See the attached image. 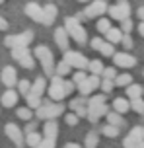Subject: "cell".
Instances as JSON below:
<instances>
[{"label": "cell", "mask_w": 144, "mask_h": 148, "mask_svg": "<svg viewBox=\"0 0 144 148\" xmlns=\"http://www.w3.org/2000/svg\"><path fill=\"white\" fill-rule=\"evenodd\" d=\"M33 55H35V59L41 62L45 76H53L57 64H55V57H53V53H51V49H49V47H45V45H39V47H35Z\"/></svg>", "instance_id": "cell-1"}, {"label": "cell", "mask_w": 144, "mask_h": 148, "mask_svg": "<svg viewBox=\"0 0 144 148\" xmlns=\"http://www.w3.org/2000/svg\"><path fill=\"white\" fill-rule=\"evenodd\" d=\"M64 27H66L70 37H72L78 45L88 43V33H86V29H84V25L80 23L78 18H66V20H64Z\"/></svg>", "instance_id": "cell-2"}, {"label": "cell", "mask_w": 144, "mask_h": 148, "mask_svg": "<svg viewBox=\"0 0 144 148\" xmlns=\"http://www.w3.org/2000/svg\"><path fill=\"white\" fill-rule=\"evenodd\" d=\"M64 113V105L62 103H49L43 101V105L35 109V117L37 119H57Z\"/></svg>", "instance_id": "cell-3"}, {"label": "cell", "mask_w": 144, "mask_h": 148, "mask_svg": "<svg viewBox=\"0 0 144 148\" xmlns=\"http://www.w3.org/2000/svg\"><path fill=\"white\" fill-rule=\"evenodd\" d=\"M12 59H16L20 62V66L27 68V70L35 68V55L29 53L27 47H16V49H12Z\"/></svg>", "instance_id": "cell-4"}, {"label": "cell", "mask_w": 144, "mask_h": 148, "mask_svg": "<svg viewBox=\"0 0 144 148\" xmlns=\"http://www.w3.org/2000/svg\"><path fill=\"white\" fill-rule=\"evenodd\" d=\"M47 94L49 97L53 99V101H62L64 99V78L59 76V74H53V78H51V84L47 86Z\"/></svg>", "instance_id": "cell-5"}, {"label": "cell", "mask_w": 144, "mask_h": 148, "mask_svg": "<svg viewBox=\"0 0 144 148\" xmlns=\"http://www.w3.org/2000/svg\"><path fill=\"white\" fill-rule=\"evenodd\" d=\"M33 37H35V33L31 29L23 31V33H18V35H8L6 39H4V45H6L8 49H16V47H27V45L33 41Z\"/></svg>", "instance_id": "cell-6"}, {"label": "cell", "mask_w": 144, "mask_h": 148, "mask_svg": "<svg viewBox=\"0 0 144 148\" xmlns=\"http://www.w3.org/2000/svg\"><path fill=\"white\" fill-rule=\"evenodd\" d=\"M64 60H66L72 68H76V70H80V68L86 70L88 64H90V60L86 59L80 51H70V49H68V51H64Z\"/></svg>", "instance_id": "cell-7"}, {"label": "cell", "mask_w": 144, "mask_h": 148, "mask_svg": "<svg viewBox=\"0 0 144 148\" xmlns=\"http://www.w3.org/2000/svg\"><path fill=\"white\" fill-rule=\"evenodd\" d=\"M4 133H6V136L14 142L18 148H23V144H25V134H23V131L16 125V123H8V125L4 127Z\"/></svg>", "instance_id": "cell-8"}, {"label": "cell", "mask_w": 144, "mask_h": 148, "mask_svg": "<svg viewBox=\"0 0 144 148\" xmlns=\"http://www.w3.org/2000/svg\"><path fill=\"white\" fill-rule=\"evenodd\" d=\"M107 14H109V18H111V20H117V22L127 20V18L130 16V6H129V2H119V4L109 6Z\"/></svg>", "instance_id": "cell-9"}, {"label": "cell", "mask_w": 144, "mask_h": 148, "mask_svg": "<svg viewBox=\"0 0 144 148\" xmlns=\"http://www.w3.org/2000/svg\"><path fill=\"white\" fill-rule=\"evenodd\" d=\"M99 86H101L99 74H91V76H88L82 84H78V90H80V94H82V96L90 97V94H91V92H96V88H99Z\"/></svg>", "instance_id": "cell-10"}, {"label": "cell", "mask_w": 144, "mask_h": 148, "mask_svg": "<svg viewBox=\"0 0 144 148\" xmlns=\"http://www.w3.org/2000/svg\"><path fill=\"white\" fill-rule=\"evenodd\" d=\"M107 10H109L107 0H93L91 4H88V6H86V10H84V12H86V16H88V18H101Z\"/></svg>", "instance_id": "cell-11"}, {"label": "cell", "mask_w": 144, "mask_h": 148, "mask_svg": "<svg viewBox=\"0 0 144 148\" xmlns=\"http://www.w3.org/2000/svg\"><path fill=\"white\" fill-rule=\"evenodd\" d=\"M140 144H142V127H134L127 134V138L123 140V146L125 148H140Z\"/></svg>", "instance_id": "cell-12"}, {"label": "cell", "mask_w": 144, "mask_h": 148, "mask_svg": "<svg viewBox=\"0 0 144 148\" xmlns=\"http://www.w3.org/2000/svg\"><path fill=\"white\" fill-rule=\"evenodd\" d=\"M113 62H115V66H119V68H132L136 64V59L130 53L123 51V53H115L113 55Z\"/></svg>", "instance_id": "cell-13"}, {"label": "cell", "mask_w": 144, "mask_h": 148, "mask_svg": "<svg viewBox=\"0 0 144 148\" xmlns=\"http://www.w3.org/2000/svg\"><path fill=\"white\" fill-rule=\"evenodd\" d=\"M107 111H109V105L107 103H99V105H88V121L90 123H98L99 119L107 115Z\"/></svg>", "instance_id": "cell-14"}, {"label": "cell", "mask_w": 144, "mask_h": 148, "mask_svg": "<svg viewBox=\"0 0 144 148\" xmlns=\"http://www.w3.org/2000/svg\"><path fill=\"white\" fill-rule=\"evenodd\" d=\"M70 39H72V37H70V33L66 31V27H57V29H55V41H57V47H59L62 53L68 51Z\"/></svg>", "instance_id": "cell-15"}, {"label": "cell", "mask_w": 144, "mask_h": 148, "mask_svg": "<svg viewBox=\"0 0 144 148\" xmlns=\"http://www.w3.org/2000/svg\"><path fill=\"white\" fill-rule=\"evenodd\" d=\"M0 78H2V84H4L6 88H14V86H18V72H16L14 66H4Z\"/></svg>", "instance_id": "cell-16"}, {"label": "cell", "mask_w": 144, "mask_h": 148, "mask_svg": "<svg viewBox=\"0 0 144 148\" xmlns=\"http://www.w3.org/2000/svg\"><path fill=\"white\" fill-rule=\"evenodd\" d=\"M25 16H27V18H31L33 22H37V23H43V16H45V8H41L39 4H35V2H29V4L25 6Z\"/></svg>", "instance_id": "cell-17"}, {"label": "cell", "mask_w": 144, "mask_h": 148, "mask_svg": "<svg viewBox=\"0 0 144 148\" xmlns=\"http://www.w3.org/2000/svg\"><path fill=\"white\" fill-rule=\"evenodd\" d=\"M18 97H20V92H16L14 88H8L4 94H2V97H0V103H2V107H14L16 103H18Z\"/></svg>", "instance_id": "cell-18"}, {"label": "cell", "mask_w": 144, "mask_h": 148, "mask_svg": "<svg viewBox=\"0 0 144 148\" xmlns=\"http://www.w3.org/2000/svg\"><path fill=\"white\" fill-rule=\"evenodd\" d=\"M45 8V16H43V25H53L55 20H57V14H59V8L55 4H47Z\"/></svg>", "instance_id": "cell-19"}, {"label": "cell", "mask_w": 144, "mask_h": 148, "mask_svg": "<svg viewBox=\"0 0 144 148\" xmlns=\"http://www.w3.org/2000/svg\"><path fill=\"white\" fill-rule=\"evenodd\" d=\"M43 134L51 136V138H57L59 136V123L55 119H47L45 125H43Z\"/></svg>", "instance_id": "cell-20"}, {"label": "cell", "mask_w": 144, "mask_h": 148, "mask_svg": "<svg viewBox=\"0 0 144 148\" xmlns=\"http://www.w3.org/2000/svg\"><path fill=\"white\" fill-rule=\"evenodd\" d=\"M105 119H107V123H111V125H115V127H125L127 125V119H123V113H119V111H107V115H105Z\"/></svg>", "instance_id": "cell-21"}, {"label": "cell", "mask_w": 144, "mask_h": 148, "mask_svg": "<svg viewBox=\"0 0 144 148\" xmlns=\"http://www.w3.org/2000/svg\"><path fill=\"white\" fill-rule=\"evenodd\" d=\"M45 92H47L45 76H39V78H35V82L31 84V94H35V96H43Z\"/></svg>", "instance_id": "cell-22"}, {"label": "cell", "mask_w": 144, "mask_h": 148, "mask_svg": "<svg viewBox=\"0 0 144 148\" xmlns=\"http://www.w3.org/2000/svg\"><path fill=\"white\" fill-rule=\"evenodd\" d=\"M123 35H125V33H123L121 27H111V29L105 33V39H107V41H111L113 45H117V43H121Z\"/></svg>", "instance_id": "cell-23"}, {"label": "cell", "mask_w": 144, "mask_h": 148, "mask_svg": "<svg viewBox=\"0 0 144 148\" xmlns=\"http://www.w3.org/2000/svg\"><path fill=\"white\" fill-rule=\"evenodd\" d=\"M113 109L125 115V113H129V109H130V101H127L125 97H115L113 99Z\"/></svg>", "instance_id": "cell-24"}, {"label": "cell", "mask_w": 144, "mask_h": 148, "mask_svg": "<svg viewBox=\"0 0 144 148\" xmlns=\"http://www.w3.org/2000/svg\"><path fill=\"white\" fill-rule=\"evenodd\" d=\"M43 136H45V134H39L37 131L25 133V144H27V146H31V148H35V146L39 144V142L43 140Z\"/></svg>", "instance_id": "cell-25"}, {"label": "cell", "mask_w": 144, "mask_h": 148, "mask_svg": "<svg viewBox=\"0 0 144 148\" xmlns=\"http://www.w3.org/2000/svg\"><path fill=\"white\" fill-rule=\"evenodd\" d=\"M127 97L129 99H134V97H142V94H144V90H142V86H138V84H129L127 86Z\"/></svg>", "instance_id": "cell-26"}, {"label": "cell", "mask_w": 144, "mask_h": 148, "mask_svg": "<svg viewBox=\"0 0 144 148\" xmlns=\"http://www.w3.org/2000/svg\"><path fill=\"white\" fill-rule=\"evenodd\" d=\"M16 117L22 119V121H31V119H33V109H31L29 105L18 107V109H16Z\"/></svg>", "instance_id": "cell-27"}, {"label": "cell", "mask_w": 144, "mask_h": 148, "mask_svg": "<svg viewBox=\"0 0 144 148\" xmlns=\"http://www.w3.org/2000/svg\"><path fill=\"white\" fill-rule=\"evenodd\" d=\"M129 84H132V76H130L129 72L117 74V78H115V86H117V88H127Z\"/></svg>", "instance_id": "cell-28"}, {"label": "cell", "mask_w": 144, "mask_h": 148, "mask_svg": "<svg viewBox=\"0 0 144 148\" xmlns=\"http://www.w3.org/2000/svg\"><path fill=\"white\" fill-rule=\"evenodd\" d=\"M99 144V134L96 131H90V133L86 134V142H84V146L86 148H98Z\"/></svg>", "instance_id": "cell-29"}, {"label": "cell", "mask_w": 144, "mask_h": 148, "mask_svg": "<svg viewBox=\"0 0 144 148\" xmlns=\"http://www.w3.org/2000/svg\"><path fill=\"white\" fill-rule=\"evenodd\" d=\"M119 129H121V127H115V125H111V123H107V125L101 127V134H105L109 138H117V136H119Z\"/></svg>", "instance_id": "cell-30"}, {"label": "cell", "mask_w": 144, "mask_h": 148, "mask_svg": "<svg viewBox=\"0 0 144 148\" xmlns=\"http://www.w3.org/2000/svg\"><path fill=\"white\" fill-rule=\"evenodd\" d=\"M25 101H27V105H29L31 109H39L41 105H43V101H41V96H35V94H27L25 96Z\"/></svg>", "instance_id": "cell-31"}, {"label": "cell", "mask_w": 144, "mask_h": 148, "mask_svg": "<svg viewBox=\"0 0 144 148\" xmlns=\"http://www.w3.org/2000/svg\"><path fill=\"white\" fill-rule=\"evenodd\" d=\"M70 70H72V66H70L68 62H66V60L62 59L61 62L57 64V68H55V74H59V76H62V78H64L66 74H70Z\"/></svg>", "instance_id": "cell-32"}, {"label": "cell", "mask_w": 144, "mask_h": 148, "mask_svg": "<svg viewBox=\"0 0 144 148\" xmlns=\"http://www.w3.org/2000/svg\"><path fill=\"white\" fill-rule=\"evenodd\" d=\"M103 62H101V60L99 59H93V60H90V64H88V70H90L91 74H99V76H101V72H103Z\"/></svg>", "instance_id": "cell-33"}, {"label": "cell", "mask_w": 144, "mask_h": 148, "mask_svg": "<svg viewBox=\"0 0 144 148\" xmlns=\"http://www.w3.org/2000/svg\"><path fill=\"white\" fill-rule=\"evenodd\" d=\"M130 109L136 111L138 115H142V117H144V99H142V97H134V99H130Z\"/></svg>", "instance_id": "cell-34"}, {"label": "cell", "mask_w": 144, "mask_h": 148, "mask_svg": "<svg viewBox=\"0 0 144 148\" xmlns=\"http://www.w3.org/2000/svg\"><path fill=\"white\" fill-rule=\"evenodd\" d=\"M99 53H101L103 57H113V55H115V45L111 43V41H107V39H105V43L101 45Z\"/></svg>", "instance_id": "cell-35"}, {"label": "cell", "mask_w": 144, "mask_h": 148, "mask_svg": "<svg viewBox=\"0 0 144 148\" xmlns=\"http://www.w3.org/2000/svg\"><path fill=\"white\" fill-rule=\"evenodd\" d=\"M101 92L103 94H111L113 92V88H115V80H111V78H101Z\"/></svg>", "instance_id": "cell-36"}, {"label": "cell", "mask_w": 144, "mask_h": 148, "mask_svg": "<svg viewBox=\"0 0 144 148\" xmlns=\"http://www.w3.org/2000/svg\"><path fill=\"white\" fill-rule=\"evenodd\" d=\"M96 27H98L99 33H107V31L111 29V22H109L107 18H99L98 23H96Z\"/></svg>", "instance_id": "cell-37"}, {"label": "cell", "mask_w": 144, "mask_h": 148, "mask_svg": "<svg viewBox=\"0 0 144 148\" xmlns=\"http://www.w3.org/2000/svg\"><path fill=\"white\" fill-rule=\"evenodd\" d=\"M107 101V94H96V96L88 97V105H99V103H105Z\"/></svg>", "instance_id": "cell-38"}, {"label": "cell", "mask_w": 144, "mask_h": 148, "mask_svg": "<svg viewBox=\"0 0 144 148\" xmlns=\"http://www.w3.org/2000/svg\"><path fill=\"white\" fill-rule=\"evenodd\" d=\"M68 105H70V109H74V111L78 109L80 105H88V96H82V94H80V97H74Z\"/></svg>", "instance_id": "cell-39"}, {"label": "cell", "mask_w": 144, "mask_h": 148, "mask_svg": "<svg viewBox=\"0 0 144 148\" xmlns=\"http://www.w3.org/2000/svg\"><path fill=\"white\" fill-rule=\"evenodd\" d=\"M18 92H20L22 96H27L31 92V82L29 80H20L18 82Z\"/></svg>", "instance_id": "cell-40"}, {"label": "cell", "mask_w": 144, "mask_h": 148, "mask_svg": "<svg viewBox=\"0 0 144 148\" xmlns=\"http://www.w3.org/2000/svg\"><path fill=\"white\" fill-rule=\"evenodd\" d=\"M57 146V138H51V136H43V140L39 142L35 148H55Z\"/></svg>", "instance_id": "cell-41"}, {"label": "cell", "mask_w": 144, "mask_h": 148, "mask_svg": "<svg viewBox=\"0 0 144 148\" xmlns=\"http://www.w3.org/2000/svg\"><path fill=\"white\" fill-rule=\"evenodd\" d=\"M86 78H88V74H86V70H84V68H80V70H78V72H74V76H72V80H74L76 86H78V84H82Z\"/></svg>", "instance_id": "cell-42"}, {"label": "cell", "mask_w": 144, "mask_h": 148, "mask_svg": "<svg viewBox=\"0 0 144 148\" xmlns=\"http://www.w3.org/2000/svg\"><path fill=\"white\" fill-rule=\"evenodd\" d=\"M101 76H103V78H111V80H115V78H117V68H115V66H107V68H103Z\"/></svg>", "instance_id": "cell-43"}, {"label": "cell", "mask_w": 144, "mask_h": 148, "mask_svg": "<svg viewBox=\"0 0 144 148\" xmlns=\"http://www.w3.org/2000/svg\"><path fill=\"white\" fill-rule=\"evenodd\" d=\"M76 88H78V86L74 84V80H64V96H70Z\"/></svg>", "instance_id": "cell-44"}, {"label": "cell", "mask_w": 144, "mask_h": 148, "mask_svg": "<svg viewBox=\"0 0 144 148\" xmlns=\"http://www.w3.org/2000/svg\"><path fill=\"white\" fill-rule=\"evenodd\" d=\"M103 43H105V39H101V37H93V39L90 41V47L93 49V51H99Z\"/></svg>", "instance_id": "cell-45"}, {"label": "cell", "mask_w": 144, "mask_h": 148, "mask_svg": "<svg viewBox=\"0 0 144 148\" xmlns=\"http://www.w3.org/2000/svg\"><path fill=\"white\" fill-rule=\"evenodd\" d=\"M121 45L125 47V51H130V49H132V39H130V35H129V33H125V35H123Z\"/></svg>", "instance_id": "cell-46"}, {"label": "cell", "mask_w": 144, "mask_h": 148, "mask_svg": "<svg viewBox=\"0 0 144 148\" xmlns=\"http://www.w3.org/2000/svg\"><path fill=\"white\" fill-rule=\"evenodd\" d=\"M78 115H76V111L74 113H68V115H64V121H66V125H70V127H74L76 123H78Z\"/></svg>", "instance_id": "cell-47"}, {"label": "cell", "mask_w": 144, "mask_h": 148, "mask_svg": "<svg viewBox=\"0 0 144 148\" xmlns=\"http://www.w3.org/2000/svg\"><path fill=\"white\" fill-rule=\"evenodd\" d=\"M121 29H123V33H130V31H132V22H130V18H127V20L121 22Z\"/></svg>", "instance_id": "cell-48"}, {"label": "cell", "mask_w": 144, "mask_h": 148, "mask_svg": "<svg viewBox=\"0 0 144 148\" xmlns=\"http://www.w3.org/2000/svg\"><path fill=\"white\" fill-rule=\"evenodd\" d=\"M76 115H78V117H88V105H80V107L76 109Z\"/></svg>", "instance_id": "cell-49"}, {"label": "cell", "mask_w": 144, "mask_h": 148, "mask_svg": "<svg viewBox=\"0 0 144 148\" xmlns=\"http://www.w3.org/2000/svg\"><path fill=\"white\" fill-rule=\"evenodd\" d=\"M37 129V121H27V127H25V133H31Z\"/></svg>", "instance_id": "cell-50"}, {"label": "cell", "mask_w": 144, "mask_h": 148, "mask_svg": "<svg viewBox=\"0 0 144 148\" xmlns=\"http://www.w3.org/2000/svg\"><path fill=\"white\" fill-rule=\"evenodd\" d=\"M136 16H138V20H142V22H144V6H140L136 10Z\"/></svg>", "instance_id": "cell-51"}, {"label": "cell", "mask_w": 144, "mask_h": 148, "mask_svg": "<svg viewBox=\"0 0 144 148\" xmlns=\"http://www.w3.org/2000/svg\"><path fill=\"white\" fill-rule=\"evenodd\" d=\"M4 29H8V22L4 18H0V31H4Z\"/></svg>", "instance_id": "cell-52"}, {"label": "cell", "mask_w": 144, "mask_h": 148, "mask_svg": "<svg viewBox=\"0 0 144 148\" xmlns=\"http://www.w3.org/2000/svg\"><path fill=\"white\" fill-rule=\"evenodd\" d=\"M64 148H82V146H80L78 142H66V144H64Z\"/></svg>", "instance_id": "cell-53"}, {"label": "cell", "mask_w": 144, "mask_h": 148, "mask_svg": "<svg viewBox=\"0 0 144 148\" xmlns=\"http://www.w3.org/2000/svg\"><path fill=\"white\" fill-rule=\"evenodd\" d=\"M138 33H140V37H144V22L140 20V23H138Z\"/></svg>", "instance_id": "cell-54"}, {"label": "cell", "mask_w": 144, "mask_h": 148, "mask_svg": "<svg viewBox=\"0 0 144 148\" xmlns=\"http://www.w3.org/2000/svg\"><path fill=\"white\" fill-rule=\"evenodd\" d=\"M140 148H144V127H142V144H140Z\"/></svg>", "instance_id": "cell-55"}, {"label": "cell", "mask_w": 144, "mask_h": 148, "mask_svg": "<svg viewBox=\"0 0 144 148\" xmlns=\"http://www.w3.org/2000/svg\"><path fill=\"white\" fill-rule=\"evenodd\" d=\"M78 2H88V0H78Z\"/></svg>", "instance_id": "cell-56"}, {"label": "cell", "mask_w": 144, "mask_h": 148, "mask_svg": "<svg viewBox=\"0 0 144 148\" xmlns=\"http://www.w3.org/2000/svg\"><path fill=\"white\" fill-rule=\"evenodd\" d=\"M2 2H4V0H0V4H2Z\"/></svg>", "instance_id": "cell-57"}, {"label": "cell", "mask_w": 144, "mask_h": 148, "mask_svg": "<svg viewBox=\"0 0 144 148\" xmlns=\"http://www.w3.org/2000/svg\"><path fill=\"white\" fill-rule=\"evenodd\" d=\"M142 74H144V72H142Z\"/></svg>", "instance_id": "cell-58"}]
</instances>
